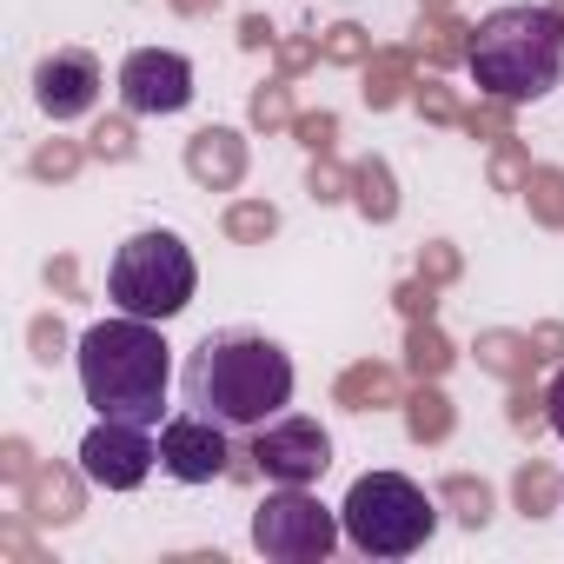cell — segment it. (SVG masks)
Instances as JSON below:
<instances>
[{"label": "cell", "mask_w": 564, "mask_h": 564, "mask_svg": "<svg viewBox=\"0 0 564 564\" xmlns=\"http://www.w3.org/2000/svg\"><path fill=\"white\" fill-rule=\"evenodd\" d=\"M313 199L333 206V199H352V166H333V153H313Z\"/></svg>", "instance_id": "f1b7e54d"}, {"label": "cell", "mask_w": 564, "mask_h": 564, "mask_svg": "<svg viewBox=\"0 0 564 564\" xmlns=\"http://www.w3.org/2000/svg\"><path fill=\"white\" fill-rule=\"evenodd\" d=\"M100 100V61L87 47H61L34 67V107L47 120H80Z\"/></svg>", "instance_id": "8fae6325"}, {"label": "cell", "mask_w": 564, "mask_h": 564, "mask_svg": "<svg viewBox=\"0 0 564 564\" xmlns=\"http://www.w3.org/2000/svg\"><path fill=\"white\" fill-rule=\"evenodd\" d=\"M544 405H551V425H557V438H564V372L551 379V392H544Z\"/></svg>", "instance_id": "7bdbcfd3"}, {"label": "cell", "mask_w": 564, "mask_h": 564, "mask_svg": "<svg viewBox=\"0 0 564 564\" xmlns=\"http://www.w3.org/2000/svg\"><path fill=\"white\" fill-rule=\"evenodd\" d=\"M551 8H557V14H564V0H551Z\"/></svg>", "instance_id": "bcb514c9"}, {"label": "cell", "mask_w": 564, "mask_h": 564, "mask_svg": "<svg viewBox=\"0 0 564 564\" xmlns=\"http://www.w3.org/2000/svg\"><path fill=\"white\" fill-rule=\"evenodd\" d=\"M120 100L127 113H180L193 100V61L173 47H140L120 67Z\"/></svg>", "instance_id": "9c48e42d"}, {"label": "cell", "mask_w": 564, "mask_h": 564, "mask_svg": "<svg viewBox=\"0 0 564 564\" xmlns=\"http://www.w3.org/2000/svg\"><path fill=\"white\" fill-rule=\"evenodd\" d=\"M339 524H346L352 551H366V557H412L438 531V505L399 471H366V478H352Z\"/></svg>", "instance_id": "277c9868"}, {"label": "cell", "mask_w": 564, "mask_h": 564, "mask_svg": "<svg viewBox=\"0 0 564 564\" xmlns=\"http://www.w3.org/2000/svg\"><path fill=\"white\" fill-rule=\"evenodd\" d=\"M226 458H232V445H226L219 419H206V412L166 419V432H160V465H166L180 485H213V478H226V471H232Z\"/></svg>", "instance_id": "30bf717a"}, {"label": "cell", "mask_w": 564, "mask_h": 564, "mask_svg": "<svg viewBox=\"0 0 564 564\" xmlns=\"http://www.w3.org/2000/svg\"><path fill=\"white\" fill-rule=\"evenodd\" d=\"M219 226H226V239H239V246H265V239L279 232V206H265V199H232Z\"/></svg>", "instance_id": "7402d4cb"}, {"label": "cell", "mask_w": 564, "mask_h": 564, "mask_svg": "<svg viewBox=\"0 0 564 564\" xmlns=\"http://www.w3.org/2000/svg\"><path fill=\"white\" fill-rule=\"evenodd\" d=\"M153 458H160V452L147 445V425H133V419H100V425L87 432V445H80V471H87L94 485H107V491L147 485Z\"/></svg>", "instance_id": "ba28073f"}, {"label": "cell", "mask_w": 564, "mask_h": 564, "mask_svg": "<svg viewBox=\"0 0 564 564\" xmlns=\"http://www.w3.org/2000/svg\"><path fill=\"white\" fill-rule=\"evenodd\" d=\"M438 505H452V518L478 531V524L491 518V485H485V478H471V471H452V478L438 485Z\"/></svg>", "instance_id": "44dd1931"}, {"label": "cell", "mask_w": 564, "mask_h": 564, "mask_svg": "<svg viewBox=\"0 0 564 564\" xmlns=\"http://www.w3.org/2000/svg\"><path fill=\"white\" fill-rule=\"evenodd\" d=\"M524 180H531V153H524V140L511 133V140H498V153H491V186H498V193H524Z\"/></svg>", "instance_id": "4316f807"}, {"label": "cell", "mask_w": 564, "mask_h": 564, "mask_svg": "<svg viewBox=\"0 0 564 564\" xmlns=\"http://www.w3.org/2000/svg\"><path fill=\"white\" fill-rule=\"evenodd\" d=\"M0 471H8L14 485H28V478L41 471V465H34V445H28V438H8V445H0Z\"/></svg>", "instance_id": "74e56055"}, {"label": "cell", "mask_w": 564, "mask_h": 564, "mask_svg": "<svg viewBox=\"0 0 564 564\" xmlns=\"http://www.w3.org/2000/svg\"><path fill=\"white\" fill-rule=\"evenodd\" d=\"M293 399V359L259 333H219L186 366V405L219 425H265Z\"/></svg>", "instance_id": "7a4b0ae2"}, {"label": "cell", "mask_w": 564, "mask_h": 564, "mask_svg": "<svg viewBox=\"0 0 564 564\" xmlns=\"http://www.w3.org/2000/svg\"><path fill=\"white\" fill-rule=\"evenodd\" d=\"M524 199H531V219H544V226H564V173H557V166H531V180H524Z\"/></svg>", "instance_id": "cb8c5ba5"}, {"label": "cell", "mask_w": 564, "mask_h": 564, "mask_svg": "<svg viewBox=\"0 0 564 564\" xmlns=\"http://www.w3.org/2000/svg\"><path fill=\"white\" fill-rule=\"evenodd\" d=\"M544 419H551V405H544V392H531V386H518V392H511V425H518V432H538Z\"/></svg>", "instance_id": "8d00e7d4"}, {"label": "cell", "mask_w": 564, "mask_h": 564, "mask_svg": "<svg viewBox=\"0 0 564 564\" xmlns=\"http://www.w3.org/2000/svg\"><path fill=\"white\" fill-rule=\"evenodd\" d=\"M372 54V34L359 28V21H339V28H326V41H319V61H333V67H359Z\"/></svg>", "instance_id": "d4e9b609"}, {"label": "cell", "mask_w": 564, "mask_h": 564, "mask_svg": "<svg viewBox=\"0 0 564 564\" xmlns=\"http://www.w3.org/2000/svg\"><path fill=\"white\" fill-rule=\"evenodd\" d=\"M28 339H34V359H41V366H54V359L67 352V326H61L54 313H41V319L28 326Z\"/></svg>", "instance_id": "d590c367"}, {"label": "cell", "mask_w": 564, "mask_h": 564, "mask_svg": "<svg viewBox=\"0 0 564 564\" xmlns=\"http://www.w3.org/2000/svg\"><path fill=\"white\" fill-rule=\"evenodd\" d=\"M293 140H300L306 153H333V140H339V113H293Z\"/></svg>", "instance_id": "1f68e13d"}, {"label": "cell", "mask_w": 564, "mask_h": 564, "mask_svg": "<svg viewBox=\"0 0 564 564\" xmlns=\"http://www.w3.org/2000/svg\"><path fill=\"white\" fill-rule=\"evenodd\" d=\"M47 286H54V293H67V300L80 293V272H74V259H47Z\"/></svg>", "instance_id": "60d3db41"}, {"label": "cell", "mask_w": 564, "mask_h": 564, "mask_svg": "<svg viewBox=\"0 0 564 564\" xmlns=\"http://www.w3.org/2000/svg\"><path fill=\"white\" fill-rule=\"evenodd\" d=\"M186 173H193L199 186H213V193H232V186L246 180V140H239L232 127H199V133L186 140Z\"/></svg>", "instance_id": "7c38bea8"}, {"label": "cell", "mask_w": 564, "mask_h": 564, "mask_svg": "<svg viewBox=\"0 0 564 564\" xmlns=\"http://www.w3.org/2000/svg\"><path fill=\"white\" fill-rule=\"evenodd\" d=\"M339 518L319 505V498H306V485H279L259 511H252V544L265 551V557H279V564H319L333 544H339Z\"/></svg>", "instance_id": "8992f818"}, {"label": "cell", "mask_w": 564, "mask_h": 564, "mask_svg": "<svg viewBox=\"0 0 564 564\" xmlns=\"http://www.w3.org/2000/svg\"><path fill=\"white\" fill-rule=\"evenodd\" d=\"M252 465H259L272 485H313V478H326V465H333V438H326L319 419H279V425H259Z\"/></svg>", "instance_id": "52a82bcc"}, {"label": "cell", "mask_w": 564, "mask_h": 564, "mask_svg": "<svg viewBox=\"0 0 564 564\" xmlns=\"http://www.w3.org/2000/svg\"><path fill=\"white\" fill-rule=\"evenodd\" d=\"M478 366L498 372V379H531L538 346H531L524 333H485V339H478Z\"/></svg>", "instance_id": "ac0fdd59"}, {"label": "cell", "mask_w": 564, "mask_h": 564, "mask_svg": "<svg viewBox=\"0 0 564 564\" xmlns=\"http://www.w3.org/2000/svg\"><path fill=\"white\" fill-rule=\"evenodd\" d=\"M511 498H518V511H524V518H544V511L564 498V478H551V471L531 458V465H518V478H511Z\"/></svg>", "instance_id": "603a6c76"}, {"label": "cell", "mask_w": 564, "mask_h": 564, "mask_svg": "<svg viewBox=\"0 0 564 564\" xmlns=\"http://www.w3.org/2000/svg\"><path fill=\"white\" fill-rule=\"evenodd\" d=\"M471 80L491 100H538L564 80V14L557 8H498L471 28Z\"/></svg>", "instance_id": "3957f363"}, {"label": "cell", "mask_w": 564, "mask_h": 564, "mask_svg": "<svg viewBox=\"0 0 564 564\" xmlns=\"http://www.w3.org/2000/svg\"><path fill=\"white\" fill-rule=\"evenodd\" d=\"M352 206H359L372 226L399 219V186H392V166H386V160H359V166H352Z\"/></svg>", "instance_id": "9a60e30c"}, {"label": "cell", "mask_w": 564, "mask_h": 564, "mask_svg": "<svg viewBox=\"0 0 564 564\" xmlns=\"http://www.w3.org/2000/svg\"><path fill=\"white\" fill-rule=\"evenodd\" d=\"M213 8H219V0H173V14H186V21L193 14H213Z\"/></svg>", "instance_id": "ee69618b"}, {"label": "cell", "mask_w": 564, "mask_h": 564, "mask_svg": "<svg viewBox=\"0 0 564 564\" xmlns=\"http://www.w3.org/2000/svg\"><path fill=\"white\" fill-rule=\"evenodd\" d=\"M425 8H445V0H425Z\"/></svg>", "instance_id": "f6af8a7d"}, {"label": "cell", "mask_w": 564, "mask_h": 564, "mask_svg": "<svg viewBox=\"0 0 564 564\" xmlns=\"http://www.w3.org/2000/svg\"><path fill=\"white\" fill-rule=\"evenodd\" d=\"M80 478H87V471H80ZM80 478L61 471V465H41V471L28 478V518H34V524H74V518H80Z\"/></svg>", "instance_id": "4fadbf2b"}, {"label": "cell", "mask_w": 564, "mask_h": 564, "mask_svg": "<svg viewBox=\"0 0 564 564\" xmlns=\"http://www.w3.org/2000/svg\"><path fill=\"white\" fill-rule=\"evenodd\" d=\"M452 399L438 392V379H419V392L405 399V432L419 438V445H438V438H452Z\"/></svg>", "instance_id": "2e32d148"}, {"label": "cell", "mask_w": 564, "mask_h": 564, "mask_svg": "<svg viewBox=\"0 0 564 564\" xmlns=\"http://www.w3.org/2000/svg\"><path fill=\"white\" fill-rule=\"evenodd\" d=\"M405 87H412V54H372V67H366V100L372 107H399L405 100Z\"/></svg>", "instance_id": "ffe728a7"}, {"label": "cell", "mask_w": 564, "mask_h": 564, "mask_svg": "<svg viewBox=\"0 0 564 564\" xmlns=\"http://www.w3.org/2000/svg\"><path fill=\"white\" fill-rule=\"evenodd\" d=\"M419 54H425L432 67L471 61V28H465V21H452V14H432V21L419 28Z\"/></svg>", "instance_id": "d6986e66"}, {"label": "cell", "mask_w": 564, "mask_h": 564, "mask_svg": "<svg viewBox=\"0 0 564 564\" xmlns=\"http://www.w3.org/2000/svg\"><path fill=\"white\" fill-rule=\"evenodd\" d=\"M458 265H465V259H458V246H452V239H432V246H419V272L432 279V286H452V279H458Z\"/></svg>", "instance_id": "d6a6232c"}, {"label": "cell", "mask_w": 564, "mask_h": 564, "mask_svg": "<svg viewBox=\"0 0 564 564\" xmlns=\"http://www.w3.org/2000/svg\"><path fill=\"white\" fill-rule=\"evenodd\" d=\"M87 147H94V160H133V127L127 120H100L87 133Z\"/></svg>", "instance_id": "836d02e7"}, {"label": "cell", "mask_w": 564, "mask_h": 564, "mask_svg": "<svg viewBox=\"0 0 564 564\" xmlns=\"http://www.w3.org/2000/svg\"><path fill=\"white\" fill-rule=\"evenodd\" d=\"M252 127H259V133L293 127V94H286V80H265V87L252 94Z\"/></svg>", "instance_id": "83f0119b"}, {"label": "cell", "mask_w": 564, "mask_h": 564, "mask_svg": "<svg viewBox=\"0 0 564 564\" xmlns=\"http://www.w3.org/2000/svg\"><path fill=\"white\" fill-rule=\"evenodd\" d=\"M412 100H419V113H425V120H438V127L465 120V107L452 100V87H445V80H412Z\"/></svg>", "instance_id": "f546056e"}, {"label": "cell", "mask_w": 564, "mask_h": 564, "mask_svg": "<svg viewBox=\"0 0 564 564\" xmlns=\"http://www.w3.org/2000/svg\"><path fill=\"white\" fill-rule=\"evenodd\" d=\"M193 286H199V265L186 252L180 232H133L113 265H107V300L133 319H173L193 306Z\"/></svg>", "instance_id": "5b68a950"}, {"label": "cell", "mask_w": 564, "mask_h": 564, "mask_svg": "<svg viewBox=\"0 0 564 564\" xmlns=\"http://www.w3.org/2000/svg\"><path fill=\"white\" fill-rule=\"evenodd\" d=\"M272 41H279V34H272L265 14H246V21H239V47H246V54H259V47H272Z\"/></svg>", "instance_id": "ab89813d"}, {"label": "cell", "mask_w": 564, "mask_h": 564, "mask_svg": "<svg viewBox=\"0 0 564 564\" xmlns=\"http://www.w3.org/2000/svg\"><path fill=\"white\" fill-rule=\"evenodd\" d=\"M531 346H538V359H564V326H538Z\"/></svg>", "instance_id": "b9f144b4"}, {"label": "cell", "mask_w": 564, "mask_h": 564, "mask_svg": "<svg viewBox=\"0 0 564 564\" xmlns=\"http://www.w3.org/2000/svg\"><path fill=\"white\" fill-rule=\"evenodd\" d=\"M458 127L478 133V140H511V100H491V94H485V107H471Z\"/></svg>", "instance_id": "4dcf8cb0"}, {"label": "cell", "mask_w": 564, "mask_h": 564, "mask_svg": "<svg viewBox=\"0 0 564 564\" xmlns=\"http://www.w3.org/2000/svg\"><path fill=\"white\" fill-rule=\"evenodd\" d=\"M392 300H399V313H405V319H432V313H438V286H432L425 272H419V279H405Z\"/></svg>", "instance_id": "e575fe53"}, {"label": "cell", "mask_w": 564, "mask_h": 564, "mask_svg": "<svg viewBox=\"0 0 564 564\" xmlns=\"http://www.w3.org/2000/svg\"><path fill=\"white\" fill-rule=\"evenodd\" d=\"M319 61V41H279V67H286V74H306Z\"/></svg>", "instance_id": "f35d334b"}, {"label": "cell", "mask_w": 564, "mask_h": 564, "mask_svg": "<svg viewBox=\"0 0 564 564\" xmlns=\"http://www.w3.org/2000/svg\"><path fill=\"white\" fill-rule=\"evenodd\" d=\"M339 405L346 412H379V405H399V372L392 366H346L339 372Z\"/></svg>", "instance_id": "5bb4252c"}, {"label": "cell", "mask_w": 564, "mask_h": 564, "mask_svg": "<svg viewBox=\"0 0 564 564\" xmlns=\"http://www.w3.org/2000/svg\"><path fill=\"white\" fill-rule=\"evenodd\" d=\"M80 386H87V405L100 419H133V425H160V405H166V339H160V319H100L87 326L80 339Z\"/></svg>", "instance_id": "6da1fadb"}, {"label": "cell", "mask_w": 564, "mask_h": 564, "mask_svg": "<svg viewBox=\"0 0 564 564\" xmlns=\"http://www.w3.org/2000/svg\"><path fill=\"white\" fill-rule=\"evenodd\" d=\"M452 359H458L452 339H445L432 319H412V333H405V372H412V379H445Z\"/></svg>", "instance_id": "e0dca14e"}, {"label": "cell", "mask_w": 564, "mask_h": 564, "mask_svg": "<svg viewBox=\"0 0 564 564\" xmlns=\"http://www.w3.org/2000/svg\"><path fill=\"white\" fill-rule=\"evenodd\" d=\"M87 153H94V147H80V140H47V147L28 160V173H34V180H74Z\"/></svg>", "instance_id": "484cf974"}]
</instances>
